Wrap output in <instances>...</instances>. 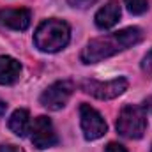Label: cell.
Masks as SVG:
<instances>
[{
  "label": "cell",
  "mask_w": 152,
  "mask_h": 152,
  "mask_svg": "<svg viewBox=\"0 0 152 152\" xmlns=\"http://www.w3.org/2000/svg\"><path fill=\"white\" fill-rule=\"evenodd\" d=\"M143 37L142 28L138 27H127L118 32H112L97 39H92L81 51L80 58L83 64H96L104 58L113 57L115 53L124 51L134 44H138Z\"/></svg>",
  "instance_id": "obj_1"
},
{
  "label": "cell",
  "mask_w": 152,
  "mask_h": 152,
  "mask_svg": "<svg viewBox=\"0 0 152 152\" xmlns=\"http://www.w3.org/2000/svg\"><path fill=\"white\" fill-rule=\"evenodd\" d=\"M71 39V28L62 20H46L37 27L34 34V42L41 51L46 53H57L67 46Z\"/></svg>",
  "instance_id": "obj_2"
},
{
  "label": "cell",
  "mask_w": 152,
  "mask_h": 152,
  "mask_svg": "<svg viewBox=\"0 0 152 152\" xmlns=\"http://www.w3.org/2000/svg\"><path fill=\"white\" fill-rule=\"evenodd\" d=\"M147 129V113L143 106L138 104H127L122 108V112L117 118V131L129 140H138L143 136Z\"/></svg>",
  "instance_id": "obj_3"
},
{
  "label": "cell",
  "mask_w": 152,
  "mask_h": 152,
  "mask_svg": "<svg viewBox=\"0 0 152 152\" xmlns=\"http://www.w3.org/2000/svg\"><path fill=\"white\" fill-rule=\"evenodd\" d=\"M83 92L90 94L92 97L97 99H113L118 97L127 90V80L126 78H115L110 81H97V80H85L81 83Z\"/></svg>",
  "instance_id": "obj_4"
},
{
  "label": "cell",
  "mask_w": 152,
  "mask_h": 152,
  "mask_svg": "<svg viewBox=\"0 0 152 152\" xmlns=\"http://www.w3.org/2000/svg\"><path fill=\"white\" fill-rule=\"evenodd\" d=\"M75 85L69 80H62V81H55L53 85H50L42 94H41V104L48 110H60L66 106V103L69 101V97L73 96Z\"/></svg>",
  "instance_id": "obj_5"
},
{
  "label": "cell",
  "mask_w": 152,
  "mask_h": 152,
  "mask_svg": "<svg viewBox=\"0 0 152 152\" xmlns=\"http://www.w3.org/2000/svg\"><path fill=\"white\" fill-rule=\"evenodd\" d=\"M80 122H81V131L87 140H97L104 136L108 126L104 118L97 110H94L90 104H80Z\"/></svg>",
  "instance_id": "obj_6"
},
{
  "label": "cell",
  "mask_w": 152,
  "mask_h": 152,
  "mask_svg": "<svg viewBox=\"0 0 152 152\" xmlns=\"http://www.w3.org/2000/svg\"><path fill=\"white\" fill-rule=\"evenodd\" d=\"M30 133H32L30 140H32L34 147H37L41 151L42 149H48V147H53L57 143V133L53 129V124L44 115L34 118V124H32Z\"/></svg>",
  "instance_id": "obj_7"
},
{
  "label": "cell",
  "mask_w": 152,
  "mask_h": 152,
  "mask_svg": "<svg viewBox=\"0 0 152 152\" xmlns=\"http://www.w3.org/2000/svg\"><path fill=\"white\" fill-rule=\"evenodd\" d=\"M32 14L28 9H2L0 11V25L11 30H27L30 27Z\"/></svg>",
  "instance_id": "obj_8"
},
{
  "label": "cell",
  "mask_w": 152,
  "mask_h": 152,
  "mask_svg": "<svg viewBox=\"0 0 152 152\" xmlns=\"http://www.w3.org/2000/svg\"><path fill=\"white\" fill-rule=\"evenodd\" d=\"M94 20H96L97 28H101V30H108V28L115 27L118 23V20H120V7H118V4L117 2H110L106 5H103L96 12Z\"/></svg>",
  "instance_id": "obj_9"
},
{
  "label": "cell",
  "mask_w": 152,
  "mask_h": 152,
  "mask_svg": "<svg viewBox=\"0 0 152 152\" xmlns=\"http://www.w3.org/2000/svg\"><path fill=\"white\" fill-rule=\"evenodd\" d=\"M21 75V64L7 55L0 57V85H12Z\"/></svg>",
  "instance_id": "obj_10"
},
{
  "label": "cell",
  "mask_w": 152,
  "mask_h": 152,
  "mask_svg": "<svg viewBox=\"0 0 152 152\" xmlns=\"http://www.w3.org/2000/svg\"><path fill=\"white\" fill-rule=\"evenodd\" d=\"M7 126H9V129H11L16 136H20V138L25 136V134L28 133V129H30V115H28V112L23 110V108L12 112V115L9 117Z\"/></svg>",
  "instance_id": "obj_11"
},
{
  "label": "cell",
  "mask_w": 152,
  "mask_h": 152,
  "mask_svg": "<svg viewBox=\"0 0 152 152\" xmlns=\"http://www.w3.org/2000/svg\"><path fill=\"white\" fill-rule=\"evenodd\" d=\"M131 14H143L149 9V0H124Z\"/></svg>",
  "instance_id": "obj_12"
},
{
  "label": "cell",
  "mask_w": 152,
  "mask_h": 152,
  "mask_svg": "<svg viewBox=\"0 0 152 152\" xmlns=\"http://www.w3.org/2000/svg\"><path fill=\"white\" fill-rule=\"evenodd\" d=\"M142 69H143V73H147V75H152V50L143 57V62H142Z\"/></svg>",
  "instance_id": "obj_13"
},
{
  "label": "cell",
  "mask_w": 152,
  "mask_h": 152,
  "mask_svg": "<svg viewBox=\"0 0 152 152\" xmlns=\"http://www.w3.org/2000/svg\"><path fill=\"white\" fill-rule=\"evenodd\" d=\"M73 7H78V9H87V7H90L96 0H67Z\"/></svg>",
  "instance_id": "obj_14"
},
{
  "label": "cell",
  "mask_w": 152,
  "mask_h": 152,
  "mask_svg": "<svg viewBox=\"0 0 152 152\" xmlns=\"http://www.w3.org/2000/svg\"><path fill=\"white\" fill-rule=\"evenodd\" d=\"M104 152H127V151H126V147H122L120 143H115V142H112V143H108V145H106Z\"/></svg>",
  "instance_id": "obj_15"
},
{
  "label": "cell",
  "mask_w": 152,
  "mask_h": 152,
  "mask_svg": "<svg viewBox=\"0 0 152 152\" xmlns=\"http://www.w3.org/2000/svg\"><path fill=\"white\" fill-rule=\"evenodd\" d=\"M0 152H23L20 147L16 145H11V143H2L0 145Z\"/></svg>",
  "instance_id": "obj_16"
},
{
  "label": "cell",
  "mask_w": 152,
  "mask_h": 152,
  "mask_svg": "<svg viewBox=\"0 0 152 152\" xmlns=\"http://www.w3.org/2000/svg\"><path fill=\"white\" fill-rule=\"evenodd\" d=\"M5 108H7V104H5V103H2V101H0V117H2V115H4V112H5Z\"/></svg>",
  "instance_id": "obj_17"
},
{
  "label": "cell",
  "mask_w": 152,
  "mask_h": 152,
  "mask_svg": "<svg viewBox=\"0 0 152 152\" xmlns=\"http://www.w3.org/2000/svg\"><path fill=\"white\" fill-rule=\"evenodd\" d=\"M147 108H152V99H149V101L145 103V110H147Z\"/></svg>",
  "instance_id": "obj_18"
},
{
  "label": "cell",
  "mask_w": 152,
  "mask_h": 152,
  "mask_svg": "<svg viewBox=\"0 0 152 152\" xmlns=\"http://www.w3.org/2000/svg\"><path fill=\"white\" fill-rule=\"evenodd\" d=\"M151 152H152V149H151Z\"/></svg>",
  "instance_id": "obj_19"
}]
</instances>
